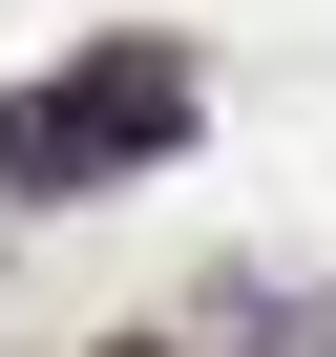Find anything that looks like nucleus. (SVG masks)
Here are the masks:
<instances>
[{
  "label": "nucleus",
  "instance_id": "f257e3e1",
  "mask_svg": "<svg viewBox=\"0 0 336 357\" xmlns=\"http://www.w3.org/2000/svg\"><path fill=\"white\" fill-rule=\"evenodd\" d=\"M168 126H190V63L168 43H84V63H43L0 105V190H126Z\"/></svg>",
  "mask_w": 336,
  "mask_h": 357
},
{
  "label": "nucleus",
  "instance_id": "f03ea898",
  "mask_svg": "<svg viewBox=\"0 0 336 357\" xmlns=\"http://www.w3.org/2000/svg\"><path fill=\"white\" fill-rule=\"evenodd\" d=\"M126 357H168V336H126Z\"/></svg>",
  "mask_w": 336,
  "mask_h": 357
}]
</instances>
